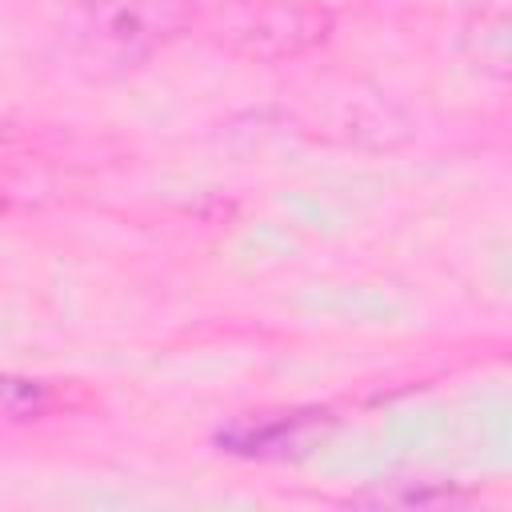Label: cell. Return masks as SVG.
Returning a JSON list of instances; mask_svg holds the SVG:
<instances>
[{
	"label": "cell",
	"mask_w": 512,
	"mask_h": 512,
	"mask_svg": "<svg viewBox=\"0 0 512 512\" xmlns=\"http://www.w3.org/2000/svg\"><path fill=\"white\" fill-rule=\"evenodd\" d=\"M196 0H84L64 20V44L80 64L132 68L192 36Z\"/></svg>",
	"instance_id": "obj_1"
},
{
	"label": "cell",
	"mask_w": 512,
	"mask_h": 512,
	"mask_svg": "<svg viewBox=\"0 0 512 512\" xmlns=\"http://www.w3.org/2000/svg\"><path fill=\"white\" fill-rule=\"evenodd\" d=\"M324 408H284V412H252L236 416L216 432V444L232 456H284L288 448L324 432Z\"/></svg>",
	"instance_id": "obj_3"
},
{
	"label": "cell",
	"mask_w": 512,
	"mask_h": 512,
	"mask_svg": "<svg viewBox=\"0 0 512 512\" xmlns=\"http://www.w3.org/2000/svg\"><path fill=\"white\" fill-rule=\"evenodd\" d=\"M4 208H8V200H4V184H0V212H4Z\"/></svg>",
	"instance_id": "obj_4"
},
{
	"label": "cell",
	"mask_w": 512,
	"mask_h": 512,
	"mask_svg": "<svg viewBox=\"0 0 512 512\" xmlns=\"http://www.w3.org/2000/svg\"><path fill=\"white\" fill-rule=\"evenodd\" d=\"M332 24L316 0H196L192 32L244 60H292L324 44Z\"/></svg>",
	"instance_id": "obj_2"
}]
</instances>
